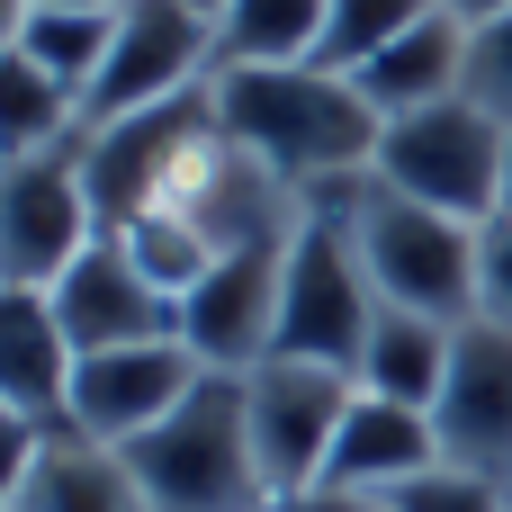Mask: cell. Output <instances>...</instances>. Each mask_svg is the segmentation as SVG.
Here are the masks:
<instances>
[{
  "instance_id": "obj_1",
  "label": "cell",
  "mask_w": 512,
  "mask_h": 512,
  "mask_svg": "<svg viewBox=\"0 0 512 512\" xmlns=\"http://www.w3.org/2000/svg\"><path fill=\"white\" fill-rule=\"evenodd\" d=\"M216 126L234 153L279 171L306 207L378 162V108L351 90V72L324 63H216Z\"/></svg>"
},
{
  "instance_id": "obj_2",
  "label": "cell",
  "mask_w": 512,
  "mask_h": 512,
  "mask_svg": "<svg viewBox=\"0 0 512 512\" xmlns=\"http://www.w3.org/2000/svg\"><path fill=\"white\" fill-rule=\"evenodd\" d=\"M315 207L342 216L378 306H405V315H432V324H477V234L486 225H459V216L387 189L378 171L324 189Z\"/></svg>"
},
{
  "instance_id": "obj_3",
  "label": "cell",
  "mask_w": 512,
  "mask_h": 512,
  "mask_svg": "<svg viewBox=\"0 0 512 512\" xmlns=\"http://www.w3.org/2000/svg\"><path fill=\"white\" fill-rule=\"evenodd\" d=\"M126 468L153 512H270L252 423H243V378H198L180 414H162L144 441H126Z\"/></svg>"
},
{
  "instance_id": "obj_4",
  "label": "cell",
  "mask_w": 512,
  "mask_h": 512,
  "mask_svg": "<svg viewBox=\"0 0 512 512\" xmlns=\"http://www.w3.org/2000/svg\"><path fill=\"white\" fill-rule=\"evenodd\" d=\"M369 171L387 189L459 216V225H495L504 216V171H512V126H495L477 99H441V108L387 117Z\"/></svg>"
},
{
  "instance_id": "obj_5",
  "label": "cell",
  "mask_w": 512,
  "mask_h": 512,
  "mask_svg": "<svg viewBox=\"0 0 512 512\" xmlns=\"http://www.w3.org/2000/svg\"><path fill=\"white\" fill-rule=\"evenodd\" d=\"M216 90H189V99H162V108H135V117H108L81 135V180H90V207H99V234L171 207V189L198 171V153L216 144Z\"/></svg>"
},
{
  "instance_id": "obj_6",
  "label": "cell",
  "mask_w": 512,
  "mask_h": 512,
  "mask_svg": "<svg viewBox=\"0 0 512 512\" xmlns=\"http://www.w3.org/2000/svg\"><path fill=\"white\" fill-rule=\"evenodd\" d=\"M351 405H360V378H351V369H324V360H279V351H270V360L243 378V423H252V459H261L270 504L324 486Z\"/></svg>"
},
{
  "instance_id": "obj_7",
  "label": "cell",
  "mask_w": 512,
  "mask_h": 512,
  "mask_svg": "<svg viewBox=\"0 0 512 512\" xmlns=\"http://www.w3.org/2000/svg\"><path fill=\"white\" fill-rule=\"evenodd\" d=\"M378 324V288L342 234V216L306 207L297 243H288V288H279V360H324V369H360Z\"/></svg>"
},
{
  "instance_id": "obj_8",
  "label": "cell",
  "mask_w": 512,
  "mask_h": 512,
  "mask_svg": "<svg viewBox=\"0 0 512 512\" xmlns=\"http://www.w3.org/2000/svg\"><path fill=\"white\" fill-rule=\"evenodd\" d=\"M216 81V18L198 0H126L117 9V45H108V72L81 108V135L108 126V117H135V108H162V99H189Z\"/></svg>"
},
{
  "instance_id": "obj_9",
  "label": "cell",
  "mask_w": 512,
  "mask_h": 512,
  "mask_svg": "<svg viewBox=\"0 0 512 512\" xmlns=\"http://www.w3.org/2000/svg\"><path fill=\"white\" fill-rule=\"evenodd\" d=\"M99 243V207L81 180V144L0 162V288H54Z\"/></svg>"
},
{
  "instance_id": "obj_10",
  "label": "cell",
  "mask_w": 512,
  "mask_h": 512,
  "mask_svg": "<svg viewBox=\"0 0 512 512\" xmlns=\"http://www.w3.org/2000/svg\"><path fill=\"white\" fill-rule=\"evenodd\" d=\"M297 243V234H288ZM288 243H252L225 252L189 297H180V342L216 369V378H252L279 351V288H288Z\"/></svg>"
},
{
  "instance_id": "obj_11",
  "label": "cell",
  "mask_w": 512,
  "mask_h": 512,
  "mask_svg": "<svg viewBox=\"0 0 512 512\" xmlns=\"http://www.w3.org/2000/svg\"><path fill=\"white\" fill-rule=\"evenodd\" d=\"M198 378H207V360H198L180 333H171V342L90 351V360H72V405H63V423L90 432V441H108V450H126V441H144L162 414H180Z\"/></svg>"
},
{
  "instance_id": "obj_12",
  "label": "cell",
  "mask_w": 512,
  "mask_h": 512,
  "mask_svg": "<svg viewBox=\"0 0 512 512\" xmlns=\"http://www.w3.org/2000/svg\"><path fill=\"white\" fill-rule=\"evenodd\" d=\"M432 432H441V459L512 486V333L504 324H459V351H450V387L432 405Z\"/></svg>"
},
{
  "instance_id": "obj_13",
  "label": "cell",
  "mask_w": 512,
  "mask_h": 512,
  "mask_svg": "<svg viewBox=\"0 0 512 512\" xmlns=\"http://www.w3.org/2000/svg\"><path fill=\"white\" fill-rule=\"evenodd\" d=\"M45 297H54V324H63L72 360H90V351H126V342H171V333H180V306L126 261L117 234H99Z\"/></svg>"
},
{
  "instance_id": "obj_14",
  "label": "cell",
  "mask_w": 512,
  "mask_h": 512,
  "mask_svg": "<svg viewBox=\"0 0 512 512\" xmlns=\"http://www.w3.org/2000/svg\"><path fill=\"white\" fill-rule=\"evenodd\" d=\"M351 90L378 108V126L387 117H414V108H441V99H468V18L441 0V9H423L396 45H378L360 72H351Z\"/></svg>"
},
{
  "instance_id": "obj_15",
  "label": "cell",
  "mask_w": 512,
  "mask_h": 512,
  "mask_svg": "<svg viewBox=\"0 0 512 512\" xmlns=\"http://www.w3.org/2000/svg\"><path fill=\"white\" fill-rule=\"evenodd\" d=\"M432 468H450V459H441L432 414L387 405V396H360V405L342 414V441H333L324 486H342V495H405V486H414V477H432Z\"/></svg>"
},
{
  "instance_id": "obj_16",
  "label": "cell",
  "mask_w": 512,
  "mask_h": 512,
  "mask_svg": "<svg viewBox=\"0 0 512 512\" xmlns=\"http://www.w3.org/2000/svg\"><path fill=\"white\" fill-rule=\"evenodd\" d=\"M72 405V342L54 324L45 288H0V414L18 423H63Z\"/></svg>"
},
{
  "instance_id": "obj_17",
  "label": "cell",
  "mask_w": 512,
  "mask_h": 512,
  "mask_svg": "<svg viewBox=\"0 0 512 512\" xmlns=\"http://www.w3.org/2000/svg\"><path fill=\"white\" fill-rule=\"evenodd\" d=\"M18 512H153L126 450L72 432V423H45L36 432V459H27V486H18Z\"/></svg>"
},
{
  "instance_id": "obj_18",
  "label": "cell",
  "mask_w": 512,
  "mask_h": 512,
  "mask_svg": "<svg viewBox=\"0 0 512 512\" xmlns=\"http://www.w3.org/2000/svg\"><path fill=\"white\" fill-rule=\"evenodd\" d=\"M450 351H459V324H432V315H405V306H378L369 324V351H360V396H387V405H414L432 414L441 387H450Z\"/></svg>"
},
{
  "instance_id": "obj_19",
  "label": "cell",
  "mask_w": 512,
  "mask_h": 512,
  "mask_svg": "<svg viewBox=\"0 0 512 512\" xmlns=\"http://www.w3.org/2000/svg\"><path fill=\"white\" fill-rule=\"evenodd\" d=\"M63 144H81V99L9 45L0 54V162H36Z\"/></svg>"
},
{
  "instance_id": "obj_20",
  "label": "cell",
  "mask_w": 512,
  "mask_h": 512,
  "mask_svg": "<svg viewBox=\"0 0 512 512\" xmlns=\"http://www.w3.org/2000/svg\"><path fill=\"white\" fill-rule=\"evenodd\" d=\"M333 0H225L216 9V63H315Z\"/></svg>"
},
{
  "instance_id": "obj_21",
  "label": "cell",
  "mask_w": 512,
  "mask_h": 512,
  "mask_svg": "<svg viewBox=\"0 0 512 512\" xmlns=\"http://www.w3.org/2000/svg\"><path fill=\"white\" fill-rule=\"evenodd\" d=\"M108 45H117V18H99V9H27V27H18V54L36 72H54L81 108L108 72Z\"/></svg>"
},
{
  "instance_id": "obj_22",
  "label": "cell",
  "mask_w": 512,
  "mask_h": 512,
  "mask_svg": "<svg viewBox=\"0 0 512 512\" xmlns=\"http://www.w3.org/2000/svg\"><path fill=\"white\" fill-rule=\"evenodd\" d=\"M117 243H126V261L180 306L207 270H216V252H207V234L189 225V216H171V207H153V216H135V225H117Z\"/></svg>"
},
{
  "instance_id": "obj_23",
  "label": "cell",
  "mask_w": 512,
  "mask_h": 512,
  "mask_svg": "<svg viewBox=\"0 0 512 512\" xmlns=\"http://www.w3.org/2000/svg\"><path fill=\"white\" fill-rule=\"evenodd\" d=\"M423 9H441V0H333V18H324V72H360L378 45H396Z\"/></svg>"
},
{
  "instance_id": "obj_24",
  "label": "cell",
  "mask_w": 512,
  "mask_h": 512,
  "mask_svg": "<svg viewBox=\"0 0 512 512\" xmlns=\"http://www.w3.org/2000/svg\"><path fill=\"white\" fill-rule=\"evenodd\" d=\"M468 99L512 126V18H486V27H468Z\"/></svg>"
},
{
  "instance_id": "obj_25",
  "label": "cell",
  "mask_w": 512,
  "mask_h": 512,
  "mask_svg": "<svg viewBox=\"0 0 512 512\" xmlns=\"http://www.w3.org/2000/svg\"><path fill=\"white\" fill-rule=\"evenodd\" d=\"M477 324H504L512 333V216H495L477 234Z\"/></svg>"
},
{
  "instance_id": "obj_26",
  "label": "cell",
  "mask_w": 512,
  "mask_h": 512,
  "mask_svg": "<svg viewBox=\"0 0 512 512\" xmlns=\"http://www.w3.org/2000/svg\"><path fill=\"white\" fill-rule=\"evenodd\" d=\"M27 459H36V423L0 414V512H18V486H27Z\"/></svg>"
},
{
  "instance_id": "obj_27",
  "label": "cell",
  "mask_w": 512,
  "mask_h": 512,
  "mask_svg": "<svg viewBox=\"0 0 512 512\" xmlns=\"http://www.w3.org/2000/svg\"><path fill=\"white\" fill-rule=\"evenodd\" d=\"M270 512H405L396 495H342V486H315V495H288Z\"/></svg>"
},
{
  "instance_id": "obj_28",
  "label": "cell",
  "mask_w": 512,
  "mask_h": 512,
  "mask_svg": "<svg viewBox=\"0 0 512 512\" xmlns=\"http://www.w3.org/2000/svg\"><path fill=\"white\" fill-rule=\"evenodd\" d=\"M450 9H459L468 27H486V18H512V0H450Z\"/></svg>"
},
{
  "instance_id": "obj_29",
  "label": "cell",
  "mask_w": 512,
  "mask_h": 512,
  "mask_svg": "<svg viewBox=\"0 0 512 512\" xmlns=\"http://www.w3.org/2000/svg\"><path fill=\"white\" fill-rule=\"evenodd\" d=\"M18 27H27V0H0V54L18 45Z\"/></svg>"
},
{
  "instance_id": "obj_30",
  "label": "cell",
  "mask_w": 512,
  "mask_h": 512,
  "mask_svg": "<svg viewBox=\"0 0 512 512\" xmlns=\"http://www.w3.org/2000/svg\"><path fill=\"white\" fill-rule=\"evenodd\" d=\"M27 9H99V18H117L126 0H27Z\"/></svg>"
},
{
  "instance_id": "obj_31",
  "label": "cell",
  "mask_w": 512,
  "mask_h": 512,
  "mask_svg": "<svg viewBox=\"0 0 512 512\" xmlns=\"http://www.w3.org/2000/svg\"><path fill=\"white\" fill-rule=\"evenodd\" d=\"M504 216H512V171H504Z\"/></svg>"
},
{
  "instance_id": "obj_32",
  "label": "cell",
  "mask_w": 512,
  "mask_h": 512,
  "mask_svg": "<svg viewBox=\"0 0 512 512\" xmlns=\"http://www.w3.org/2000/svg\"><path fill=\"white\" fill-rule=\"evenodd\" d=\"M198 9H207V18H216V9H225V0H198Z\"/></svg>"
},
{
  "instance_id": "obj_33",
  "label": "cell",
  "mask_w": 512,
  "mask_h": 512,
  "mask_svg": "<svg viewBox=\"0 0 512 512\" xmlns=\"http://www.w3.org/2000/svg\"><path fill=\"white\" fill-rule=\"evenodd\" d=\"M504 512H512V486H504Z\"/></svg>"
}]
</instances>
